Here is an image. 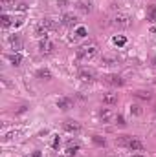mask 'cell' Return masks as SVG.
I'll return each instance as SVG.
<instances>
[{
    "instance_id": "1",
    "label": "cell",
    "mask_w": 156,
    "mask_h": 157,
    "mask_svg": "<svg viewBox=\"0 0 156 157\" xmlns=\"http://www.w3.org/2000/svg\"><path fill=\"white\" fill-rule=\"evenodd\" d=\"M96 55H97V46L96 44H86V46H81L77 49V60H81V62H88Z\"/></svg>"
},
{
    "instance_id": "2",
    "label": "cell",
    "mask_w": 156,
    "mask_h": 157,
    "mask_svg": "<svg viewBox=\"0 0 156 157\" xmlns=\"http://www.w3.org/2000/svg\"><path fill=\"white\" fill-rule=\"evenodd\" d=\"M53 29H57V22L55 20H51V18H42L39 24H37V28H35V33L39 35L40 39H44L50 31H53Z\"/></svg>"
},
{
    "instance_id": "3",
    "label": "cell",
    "mask_w": 156,
    "mask_h": 157,
    "mask_svg": "<svg viewBox=\"0 0 156 157\" xmlns=\"http://www.w3.org/2000/svg\"><path fill=\"white\" fill-rule=\"evenodd\" d=\"M112 24H114L116 28H127V26L130 24V17L125 15V13H119V15H116V17L112 18Z\"/></svg>"
},
{
    "instance_id": "4",
    "label": "cell",
    "mask_w": 156,
    "mask_h": 157,
    "mask_svg": "<svg viewBox=\"0 0 156 157\" xmlns=\"http://www.w3.org/2000/svg\"><path fill=\"white\" fill-rule=\"evenodd\" d=\"M39 51L40 53H44V55H50V53L53 51V42L48 39V37L40 39L39 40Z\"/></svg>"
},
{
    "instance_id": "5",
    "label": "cell",
    "mask_w": 156,
    "mask_h": 157,
    "mask_svg": "<svg viewBox=\"0 0 156 157\" xmlns=\"http://www.w3.org/2000/svg\"><path fill=\"white\" fill-rule=\"evenodd\" d=\"M99 119H101V122L109 124V122L116 121V115H114V112H112L110 108H101V112H99Z\"/></svg>"
},
{
    "instance_id": "6",
    "label": "cell",
    "mask_w": 156,
    "mask_h": 157,
    "mask_svg": "<svg viewBox=\"0 0 156 157\" xmlns=\"http://www.w3.org/2000/svg\"><path fill=\"white\" fill-rule=\"evenodd\" d=\"M127 148H129V150H132V152H143V150H145V144H143L138 137H130V141H129Z\"/></svg>"
},
{
    "instance_id": "7",
    "label": "cell",
    "mask_w": 156,
    "mask_h": 157,
    "mask_svg": "<svg viewBox=\"0 0 156 157\" xmlns=\"http://www.w3.org/2000/svg\"><path fill=\"white\" fill-rule=\"evenodd\" d=\"M77 77H79V80H83V82H92V80H94V77H96V73H94V70L83 68V70H79Z\"/></svg>"
},
{
    "instance_id": "8",
    "label": "cell",
    "mask_w": 156,
    "mask_h": 157,
    "mask_svg": "<svg viewBox=\"0 0 156 157\" xmlns=\"http://www.w3.org/2000/svg\"><path fill=\"white\" fill-rule=\"evenodd\" d=\"M103 80H105V84L114 86V88H119V86L125 84V80L119 77V75H107V77H103Z\"/></svg>"
},
{
    "instance_id": "9",
    "label": "cell",
    "mask_w": 156,
    "mask_h": 157,
    "mask_svg": "<svg viewBox=\"0 0 156 157\" xmlns=\"http://www.w3.org/2000/svg\"><path fill=\"white\" fill-rule=\"evenodd\" d=\"M61 24L66 26V28H72V26L77 24V17H76L74 13H64V15L61 17Z\"/></svg>"
},
{
    "instance_id": "10",
    "label": "cell",
    "mask_w": 156,
    "mask_h": 157,
    "mask_svg": "<svg viewBox=\"0 0 156 157\" xmlns=\"http://www.w3.org/2000/svg\"><path fill=\"white\" fill-rule=\"evenodd\" d=\"M63 128H64V132H68V133H79V132H81V124H79L77 121H66V122L63 124Z\"/></svg>"
},
{
    "instance_id": "11",
    "label": "cell",
    "mask_w": 156,
    "mask_h": 157,
    "mask_svg": "<svg viewBox=\"0 0 156 157\" xmlns=\"http://www.w3.org/2000/svg\"><path fill=\"white\" fill-rule=\"evenodd\" d=\"M57 108L63 110V112H66V110L74 108V101H72L70 97H61V99L57 101Z\"/></svg>"
},
{
    "instance_id": "12",
    "label": "cell",
    "mask_w": 156,
    "mask_h": 157,
    "mask_svg": "<svg viewBox=\"0 0 156 157\" xmlns=\"http://www.w3.org/2000/svg\"><path fill=\"white\" fill-rule=\"evenodd\" d=\"M76 7H77L81 13H84V15H88L90 11H92V2L90 0H77V4H76Z\"/></svg>"
},
{
    "instance_id": "13",
    "label": "cell",
    "mask_w": 156,
    "mask_h": 157,
    "mask_svg": "<svg viewBox=\"0 0 156 157\" xmlns=\"http://www.w3.org/2000/svg\"><path fill=\"white\" fill-rule=\"evenodd\" d=\"M103 64L105 66H114V64H117V55H114V53H105L103 55Z\"/></svg>"
},
{
    "instance_id": "14",
    "label": "cell",
    "mask_w": 156,
    "mask_h": 157,
    "mask_svg": "<svg viewBox=\"0 0 156 157\" xmlns=\"http://www.w3.org/2000/svg\"><path fill=\"white\" fill-rule=\"evenodd\" d=\"M101 101H103V104L112 106V104H116L117 102V93H105V95L101 97Z\"/></svg>"
},
{
    "instance_id": "15",
    "label": "cell",
    "mask_w": 156,
    "mask_h": 157,
    "mask_svg": "<svg viewBox=\"0 0 156 157\" xmlns=\"http://www.w3.org/2000/svg\"><path fill=\"white\" fill-rule=\"evenodd\" d=\"M37 78L39 80H51V71L48 70V68H40V70H37Z\"/></svg>"
},
{
    "instance_id": "16",
    "label": "cell",
    "mask_w": 156,
    "mask_h": 157,
    "mask_svg": "<svg viewBox=\"0 0 156 157\" xmlns=\"http://www.w3.org/2000/svg\"><path fill=\"white\" fill-rule=\"evenodd\" d=\"M130 115H134V117H142L143 115V108L140 106V104H130Z\"/></svg>"
},
{
    "instance_id": "17",
    "label": "cell",
    "mask_w": 156,
    "mask_h": 157,
    "mask_svg": "<svg viewBox=\"0 0 156 157\" xmlns=\"http://www.w3.org/2000/svg\"><path fill=\"white\" fill-rule=\"evenodd\" d=\"M7 59H9V62H11L13 66H20V62H22V55H20V53H11Z\"/></svg>"
},
{
    "instance_id": "18",
    "label": "cell",
    "mask_w": 156,
    "mask_h": 157,
    "mask_svg": "<svg viewBox=\"0 0 156 157\" xmlns=\"http://www.w3.org/2000/svg\"><path fill=\"white\" fill-rule=\"evenodd\" d=\"M134 95H136L138 99H143V101H151V99H153V93H151V91H145V90H138Z\"/></svg>"
},
{
    "instance_id": "19",
    "label": "cell",
    "mask_w": 156,
    "mask_h": 157,
    "mask_svg": "<svg viewBox=\"0 0 156 157\" xmlns=\"http://www.w3.org/2000/svg\"><path fill=\"white\" fill-rule=\"evenodd\" d=\"M147 20H149V22H154L156 20V6L154 4H151L149 9H147Z\"/></svg>"
},
{
    "instance_id": "20",
    "label": "cell",
    "mask_w": 156,
    "mask_h": 157,
    "mask_svg": "<svg viewBox=\"0 0 156 157\" xmlns=\"http://www.w3.org/2000/svg\"><path fill=\"white\" fill-rule=\"evenodd\" d=\"M92 141H94V144H97V146H107V139L101 137V135H92Z\"/></svg>"
},
{
    "instance_id": "21",
    "label": "cell",
    "mask_w": 156,
    "mask_h": 157,
    "mask_svg": "<svg viewBox=\"0 0 156 157\" xmlns=\"http://www.w3.org/2000/svg\"><path fill=\"white\" fill-rule=\"evenodd\" d=\"M9 44L13 46V49H18L20 48V39L15 35V37H9Z\"/></svg>"
},
{
    "instance_id": "22",
    "label": "cell",
    "mask_w": 156,
    "mask_h": 157,
    "mask_svg": "<svg viewBox=\"0 0 156 157\" xmlns=\"http://www.w3.org/2000/svg\"><path fill=\"white\" fill-rule=\"evenodd\" d=\"M9 26H11V17L4 13L2 15V28H9Z\"/></svg>"
},
{
    "instance_id": "23",
    "label": "cell",
    "mask_w": 156,
    "mask_h": 157,
    "mask_svg": "<svg viewBox=\"0 0 156 157\" xmlns=\"http://www.w3.org/2000/svg\"><path fill=\"white\" fill-rule=\"evenodd\" d=\"M2 4H4V7H13V9H17L15 0H2Z\"/></svg>"
},
{
    "instance_id": "24",
    "label": "cell",
    "mask_w": 156,
    "mask_h": 157,
    "mask_svg": "<svg viewBox=\"0 0 156 157\" xmlns=\"http://www.w3.org/2000/svg\"><path fill=\"white\" fill-rule=\"evenodd\" d=\"M76 35H77V37H81V39H83V37H86V28L79 26V28H77V31H76Z\"/></svg>"
},
{
    "instance_id": "25",
    "label": "cell",
    "mask_w": 156,
    "mask_h": 157,
    "mask_svg": "<svg viewBox=\"0 0 156 157\" xmlns=\"http://www.w3.org/2000/svg\"><path fill=\"white\" fill-rule=\"evenodd\" d=\"M125 42H127L125 37H114V44L116 46H125Z\"/></svg>"
},
{
    "instance_id": "26",
    "label": "cell",
    "mask_w": 156,
    "mask_h": 157,
    "mask_svg": "<svg viewBox=\"0 0 156 157\" xmlns=\"http://www.w3.org/2000/svg\"><path fill=\"white\" fill-rule=\"evenodd\" d=\"M59 143H61V139H59V135H53V141H51V148H59Z\"/></svg>"
},
{
    "instance_id": "27",
    "label": "cell",
    "mask_w": 156,
    "mask_h": 157,
    "mask_svg": "<svg viewBox=\"0 0 156 157\" xmlns=\"http://www.w3.org/2000/svg\"><path fill=\"white\" fill-rule=\"evenodd\" d=\"M116 124H119V126H123V124H125V119L121 117V115H116Z\"/></svg>"
},
{
    "instance_id": "28",
    "label": "cell",
    "mask_w": 156,
    "mask_h": 157,
    "mask_svg": "<svg viewBox=\"0 0 156 157\" xmlns=\"http://www.w3.org/2000/svg\"><path fill=\"white\" fill-rule=\"evenodd\" d=\"M15 135H17L15 132H9V133H6V137H4V139H6V141H9V139H13Z\"/></svg>"
},
{
    "instance_id": "29",
    "label": "cell",
    "mask_w": 156,
    "mask_h": 157,
    "mask_svg": "<svg viewBox=\"0 0 156 157\" xmlns=\"http://www.w3.org/2000/svg\"><path fill=\"white\" fill-rule=\"evenodd\" d=\"M57 4H59V7H66L68 2H66V0H57Z\"/></svg>"
},
{
    "instance_id": "30",
    "label": "cell",
    "mask_w": 156,
    "mask_h": 157,
    "mask_svg": "<svg viewBox=\"0 0 156 157\" xmlns=\"http://www.w3.org/2000/svg\"><path fill=\"white\" fill-rule=\"evenodd\" d=\"M153 68L156 70V55H153Z\"/></svg>"
},
{
    "instance_id": "31",
    "label": "cell",
    "mask_w": 156,
    "mask_h": 157,
    "mask_svg": "<svg viewBox=\"0 0 156 157\" xmlns=\"http://www.w3.org/2000/svg\"><path fill=\"white\" fill-rule=\"evenodd\" d=\"M31 157H40V152H39V150H37V152H33V155H31Z\"/></svg>"
},
{
    "instance_id": "32",
    "label": "cell",
    "mask_w": 156,
    "mask_h": 157,
    "mask_svg": "<svg viewBox=\"0 0 156 157\" xmlns=\"http://www.w3.org/2000/svg\"><path fill=\"white\" fill-rule=\"evenodd\" d=\"M130 157H143V155H130Z\"/></svg>"
},
{
    "instance_id": "33",
    "label": "cell",
    "mask_w": 156,
    "mask_h": 157,
    "mask_svg": "<svg viewBox=\"0 0 156 157\" xmlns=\"http://www.w3.org/2000/svg\"><path fill=\"white\" fill-rule=\"evenodd\" d=\"M153 33H156V28H153Z\"/></svg>"
},
{
    "instance_id": "34",
    "label": "cell",
    "mask_w": 156,
    "mask_h": 157,
    "mask_svg": "<svg viewBox=\"0 0 156 157\" xmlns=\"http://www.w3.org/2000/svg\"><path fill=\"white\" fill-rule=\"evenodd\" d=\"M55 157H57V155H55Z\"/></svg>"
}]
</instances>
